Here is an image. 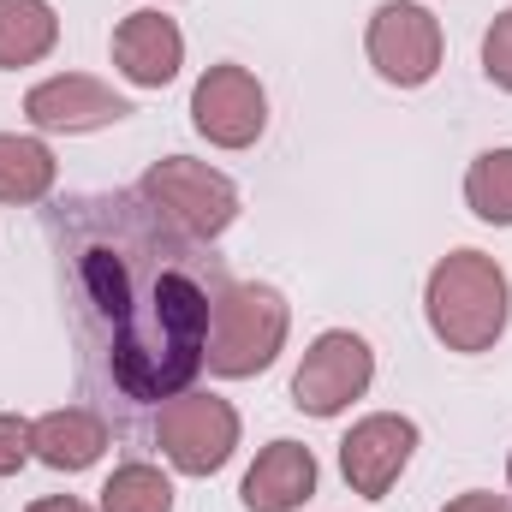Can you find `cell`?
<instances>
[{
	"label": "cell",
	"instance_id": "obj_1",
	"mask_svg": "<svg viewBox=\"0 0 512 512\" xmlns=\"http://www.w3.org/2000/svg\"><path fill=\"white\" fill-rule=\"evenodd\" d=\"M90 310L108 322V370L126 399L161 405L203 370L215 304L191 268H179L149 233L90 239L78 251Z\"/></svg>",
	"mask_w": 512,
	"mask_h": 512
},
{
	"label": "cell",
	"instance_id": "obj_2",
	"mask_svg": "<svg viewBox=\"0 0 512 512\" xmlns=\"http://www.w3.org/2000/svg\"><path fill=\"white\" fill-rule=\"evenodd\" d=\"M423 310H429V328H435V340L447 352H489L507 334V316H512L507 268L483 251L441 256L429 268Z\"/></svg>",
	"mask_w": 512,
	"mask_h": 512
},
{
	"label": "cell",
	"instance_id": "obj_3",
	"mask_svg": "<svg viewBox=\"0 0 512 512\" xmlns=\"http://www.w3.org/2000/svg\"><path fill=\"white\" fill-rule=\"evenodd\" d=\"M286 328H292V310H286V298H280L274 286H256V280L227 286L221 304H215V322H209V352H203V364H209L215 376H227V382L256 376V370H268V364L280 358Z\"/></svg>",
	"mask_w": 512,
	"mask_h": 512
},
{
	"label": "cell",
	"instance_id": "obj_4",
	"mask_svg": "<svg viewBox=\"0 0 512 512\" xmlns=\"http://www.w3.org/2000/svg\"><path fill=\"white\" fill-rule=\"evenodd\" d=\"M179 233L191 239H221L233 221H239V185L227 173H215L209 161H191V155H167L143 173L137 185Z\"/></svg>",
	"mask_w": 512,
	"mask_h": 512
},
{
	"label": "cell",
	"instance_id": "obj_5",
	"mask_svg": "<svg viewBox=\"0 0 512 512\" xmlns=\"http://www.w3.org/2000/svg\"><path fill=\"white\" fill-rule=\"evenodd\" d=\"M155 441L161 453L185 471V477H215L233 447H239V411L215 393H173L161 399V417H155Z\"/></svg>",
	"mask_w": 512,
	"mask_h": 512
},
{
	"label": "cell",
	"instance_id": "obj_6",
	"mask_svg": "<svg viewBox=\"0 0 512 512\" xmlns=\"http://www.w3.org/2000/svg\"><path fill=\"white\" fill-rule=\"evenodd\" d=\"M376 376V352L364 334L352 328H328L316 334V346L304 352L298 376H292V405L310 411V417H340Z\"/></svg>",
	"mask_w": 512,
	"mask_h": 512
},
{
	"label": "cell",
	"instance_id": "obj_7",
	"mask_svg": "<svg viewBox=\"0 0 512 512\" xmlns=\"http://www.w3.org/2000/svg\"><path fill=\"white\" fill-rule=\"evenodd\" d=\"M364 48H370V66L382 72L387 84L417 90V84H429V78L441 72V48H447V42H441V24H435L429 6H417V0H387V6H376V18H370Z\"/></svg>",
	"mask_w": 512,
	"mask_h": 512
},
{
	"label": "cell",
	"instance_id": "obj_8",
	"mask_svg": "<svg viewBox=\"0 0 512 512\" xmlns=\"http://www.w3.org/2000/svg\"><path fill=\"white\" fill-rule=\"evenodd\" d=\"M191 126L209 143H221V149H251L262 137V126H268V96H262V84L245 66L221 60L191 90Z\"/></svg>",
	"mask_w": 512,
	"mask_h": 512
},
{
	"label": "cell",
	"instance_id": "obj_9",
	"mask_svg": "<svg viewBox=\"0 0 512 512\" xmlns=\"http://www.w3.org/2000/svg\"><path fill=\"white\" fill-rule=\"evenodd\" d=\"M411 453H417V423L393 417V411H376V417L352 423V435L340 441V471H346L352 495L382 501L399 483V471L411 465Z\"/></svg>",
	"mask_w": 512,
	"mask_h": 512
},
{
	"label": "cell",
	"instance_id": "obj_10",
	"mask_svg": "<svg viewBox=\"0 0 512 512\" xmlns=\"http://www.w3.org/2000/svg\"><path fill=\"white\" fill-rule=\"evenodd\" d=\"M131 102L114 90V84H102V78H90V72H60V78H42L30 96H24V120L36 131H96V126H114V120H126Z\"/></svg>",
	"mask_w": 512,
	"mask_h": 512
},
{
	"label": "cell",
	"instance_id": "obj_11",
	"mask_svg": "<svg viewBox=\"0 0 512 512\" xmlns=\"http://www.w3.org/2000/svg\"><path fill=\"white\" fill-rule=\"evenodd\" d=\"M114 66L126 72L137 90H161L185 66V36L167 12H131L114 30Z\"/></svg>",
	"mask_w": 512,
	"mask_h": 512
},
{
	"label": "cell",
	"instance_id": "obj_12",
	"mask_svg": "<svg viewBox=\"0 0 512 512\" xmlns=\"http://www.w3.org/2000/svg\"><path fill=\"white\" fill-rule=\"evenodd\" d=\"M310 495H316V453L298 441H268L239 489L245 512H298Z\"/></svg>",
	"mask_w": 512,
	"mask_h": 512
},
{
	"label": "cell",
	"instance_id": "obj_13",
	"mask_svg": "<svg viewBox=\"0 0 512 512\" xmlns=\"http://www.w3.org/2000/svg\"><path fill=\"white\" fill-rule=\"evenodd\" d=\"M30 453L48 465V471H84L108 453V423L84 405H66V411H48L30 423Z\"/></svg>",
	"mask_w": 512,
	"mask_h": 512
},
{
	"label": "cell",
	"instance_id": "obj_14",
	"mask_svg": "<svg viewBox=\"0 0 512 512\" xmlns=\"http://www.w3.org/2000/svg\"><path fill=\"white\" fill-rule=\"evenodd\" d=\"M60 42V18L48 0H0V72L48 60Z\"/></svg>",
	"mask_w": 512,
	"mask_h": 512
},
{
	"label": "cell",
	"instance_id": "obj_15",
	"mask_svg": "<svg viewBox=\"0 0 512 512\" xmlns=\"http://www.w3.org/2000/svg\"><path fill=\"white\" fill-rule=\"evenodd\" d=\"M54 191V155L36 137L0 131V203H42Z\"/></svg>",
	"mask_w": 512,
	"mask_h": 512
},
{
	"label": "cell",
	"instance_id": "obj_16",
	"mask_svg": "<svg viewBox=\"0 0 512 512\" xmlns=\"http://www.w3.org/2000/svg\"><path fill=\"white\" fill-rule=\"evenodd\" d=\"M465 203L477 221L512 227V149H483L465 173Z\"/></svg>",
	"mask_w": 512,
	"mask_h": 512
},
{
	"label": "cell",
	"instance_id": "obj_17",
	"mask_svg": "<svg viewBox=\"0 0 512 512\" xmlns=\"http://www.w3.org/2000/svg\"><path fill=\"white\" fill-rule=\"evenodd\" d=\"M102 512H173V483L155 465H120L102 483Z\"/></svg>",
	"mask_w": 512,
	"mask_h": 512
},
{
	"label": "cell",
	"instance_id": "obj_18",
	"mask_svg": "<svg viewBox=\"0 0 512 512\" xmlns=\"http://www.w3.org/2000/svg\"><path fill=\"white\" fill-rule=\"evenodd\" d=\"M483 72H489V84L512 90V6L489 24V36H483Z\"/></svg>",
	"mask_w": 512,
	"mask_h": 512
},
{
	"label": "cell",
	"instance_id": "obj_19",
	"mask_svg": "<svg viewBox=\"0 0 512 512\" xmlns=\"http://www.w3.org/2000/svg\"><path fill=\"white\" fill-rule=\"evenodd\" d=\"M24 459H30V423L6 411V417H0V477L24 471Z\"/></svg>",
	"mask_w": 512,
	"mask_h": 512
},
{
	"label": "cell",
	"instance_id": "obj_20",
	"mask_svg": "<svg viewBox=\"0 0 512 512\" xmlns=\"http://www.w3.org/2000/svg\"><path fill=\"white\" fill-rule=\"evenodd\" d=\"M441 512H512L501 495H489V489H471V495H459V501H447Z\"/></svg>",
	"mask_w": 512,
	"mask_h": 512
},
{
	"label": "cell",
	"instance_id": "obj_21",
	"mask_svg": "<svg viewBox=\"0 0 512 512\" xmlns=\"http://www.w3.org/2000/svg\"><path fill=\"white\" fill-rule=\"evenodd\" d=\"M24 512H90L78 495H48V501H30Z\"/></svg>",
	"mask_w": 512,
	"mask_h": 512
},
{
	"label": "cell",
	"instance_id": "obj_22",
	"mask_svg": "<svg viewBox=\"0 0 512 512\" xmlns=\"http://www.w3.org/2000/svg\"><path fill=\"white\" fill-rule=\"evenodd\" d=\"M507 483H512V459H507Z\"/></svg>",
	"mask_w": 512,
	"mask_h": 512
}]
</instances>
